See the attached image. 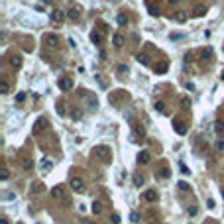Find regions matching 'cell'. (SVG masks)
Returning a JSON list of instances; mask_svg holds the SVG:
<instances>
[{"mask_svg": "<svg viewBox=\"0 0 224 224\" xmlns=\"http://www.w3.org/2000/svg\"><path fill=\"white\" fill-rule=\"evenodd\" d=\"M93 157H97V159H100V161H110V157H112V151H110V147L108 146H104V143H100V146H94L93 147Z\"/></svg>", "mask_w": 224, "mask_h": 224, "instance_id": "cell-1", "label": "cell"}, {"mask_svg": "<svg viewBox=\"0 0 224 224\" xmlns=\"http://www.w3.org/2000/svg\"><path fill=\"white\" fill-rule=\"evenodd\" d=\"M44 44L49 47V49H57L61 41H59V37H57L55 34H45V35H44Z\"/></svg>", "mask_w": 224, "mask_h": 224, "instance_id": "cell-2", "label": "cell"}, {"mask_svg": "<svg viewBox=\"0 0 224 224\" xmlns=\"http://www.w3.org/2000/svg\"><path fill=\"white\" fill-rule=\"evenodd\" d=\"M69 187H71L73 191H77V193H83V191H85V181L75 175V177L69 179Z\"/></svg>", "mask_w": 224, "mask_h": 224, "instance_id": "cell-3", "label": "cell"}, {"mask_svg": "<svg viewBox=\"0 0 224 224\" xmlns=\"http://www.w3.org/2000/svg\"><path fill=\"white\" fill-rule=\"evenodd\" d=\"M51 195L55 197V199H59V201H67L69 199V195H67V191H65V187H63V185L53 187V189H51Z\"/></svg>", "mask_w": 224, "mask_h": 224, "instance_id": "cell-4", "label": "cell"}, {"mask_svg": "<svg viewBox=\"0 0 224 224\" xmlns=\"http://www.w3.org/2000/svg\"><path fill=\"white\" fill-rule=\"evenodd\" d=\"M173 128H175V132H177L179 136H185L187 134V124L181 118H177V116L173 118Z\"/></svg>", "mask_w": 224, "mask_h": 224, "instance_id": "cell-5", "label": "cell"}, {"mask_svg": "<svg viewBox=\"0 0 224 224\" xmlns=\"http://www.w3.org/2000/svg\"><path fill=\"white\" fill-rule=\"evenodd\" d=\"M205 14H206L205 4H193V8H191V16H193V18H202Z\"/></svg>", "mask_w": 224, "mask_h": 224, "instance_id": "cell-6", "label": "cell"}, {"mask_svg": "<svg viewBox=\"0 0 224 224\" xmlns=\"http://www.w3.org/2000/svg\"><path fill=\"white\" fill-rule=\"evenodd\" d=\"M112 45H114L116 49L124 47V45H126V37H124V34H114V35H112Z\"/></svg>", "mask_w": 224, "mask_h": 224, "instance_id": "cell-7", "label": "cell"}, {"mask_svg": "<svg viewBox=\"0 0 224 224\" xmlns=\"http://www.w3.org/2000/svg\"><path fill=\"white\" fill-rule=\"evenodd\" d=\"M8 63H10V65H12L14 69H20V67L24 65L22 57H20V55H16V53H12V55H8Z\"/></svg>", "mask_w": 224, "mask_h": 224, "instance_id": "cell-8", "label": "cell"}, {"mask_svg": "<svg viewBox=\"0 0 224 224\" xmlns=\"http://www.w3.org/2000/svg\"><path fill=\"white\" fill-rule=\"evenodd\" d=\"M45 126H47V118H44V116H41V118H37L35 124H34V134H41Z\"/></svg>", "mask_w": 224, "mask_h": 224, "instance_id": "cell-9", "label": "cell"}, {"mask_svg": "<svg viewBox=\"0 0 224 224\" xmlns=\"http://www.w3.org/2000/svg\"><path fill=\"white\" fill-rule=\"evenodd\" d=\"M59 89L63 90V93H69V90L73 89V81L69 77H63V79H59Z\"/></svg>", "mask_w": 224, "mask_h": 224, "instance_id": "cell-10", "label": "cell"}, {"mask_svg": "<svg viewBox=\"0 0 224 224\" xmlns=\"http://www.w3.org/2000/svg\"><path fill=\"white\" fill-rule=\"evenodd\" d=\"M30 189H31V193H34V195H41L45 191V185L41 183V181H31V187H30Z\"/></svg>", "mask_w": 224, "mask_h": 224, "instance_id": "cell-11", "label": "cell"}, {"mask_svg": "<svg viewBox=\"0 0 224 224\" xmlns=\"http://www.w3.org/2000/svg\"><path fill=\"white\" fill-rule=\"evenodd\" d=\"M156 175H159L161 179H169V177H171V169H169L167 165H161V167L156 171Z\"/></svg>", "mask_w": 224, "mask_h": 224, "instance_id": "cell-12", "label": "cell"}, {"mask_svg": "<svg viewBox=\"0 0 224 224\" xmlns=\"http://www.w3.org/2000/svg\"><path fill=\"white\" fill-rule=\"evenodd\" d=\"M173 18H175V22H179V24H185V22H187V18H189V14H187L185 10H177V12L173 14Z\"/></svg>", "mask_w": 224, "mask_h": 224, "instance_id": "cell-13", "label": "cell"}, {"mask_svg": "<svg viewBox=\"0 0 224 224\" xmlns=\"http://www.w3.org/2000/svg\"><path fill=\"white\" fill-rule=\"evenodd\" d=\"M143 199H146L147 202H156L157 201V191H153V189H149L143 193Z\"/></svg>", "mask_w": 224, "mask_h": 224, "instance_id": "cell-14", "label": "cell"}, {"mask_svg": "<svg viewBox=\"0 0 224 224\" xmlns=\"http://www.w3.org/2000/svg\"><path fill=\"white\" fill-rule=\"evenodd\" d=\"M90 41H93L94 45H102V41H104V39H102V35H100L97 30H93V34H90Z\"/></svg>", "mask_w": 224, "mask_h": 224, "instance_id": "cell-15", "label": "cell"}, {"mask_svg": "<svg viewBox=\"0 0 224 224\" xmlns=\"http://www.w3.org/2000/svg\"><path fill=\"white\" fill-rule=\"evenodd\" d=\"M212 55H214V51H212V47H205V49H201V59H212Z\"/></svg>", "mask_w": 224, "mask_h": 224, "instance_id": "cell-16", "label": "cell"}, {"mask_svg": "<svg viewBox=\"0 0 224 224\" xmlns=\"http://www.w3.org/2000/svg\"><path fill=\"white\" fill-rule=\"evenodd\" d=\"M79 16H81V10L79 8H69L67 10V18L69 20H79Z\"/></svg>", "mask_w": 224, "mask_h": 224, "instance_id": "cell-17", "label": "cell"}, {"mask_svg": "<svg viewBox=\"0 0 224 224\" xmlns=\"http://www.w3.org/2000/svg\"><path fill=\"white\" fill-rule=\"evenodd\" d=\"M149 159H151L149 151H140L138 153V163H149Z\"/></svg>", "mask_w": 224, "mask_h": 224, "instance_id": "cell-18", "label": "cell"}, {"mask_svg": "<svg viewBox=\"0 0 224 224\" xmlns=\"http://www.w3.org/2000/svg\"><path fill=\"white\" fill-rule=\"evenodd\" d=\"M65 16L67 14H63V10H53V12H51V20H53V22H61Z\"/></svg>", "mask_w": 224, "mask_h": 224, "instance_id": "cell-19", "label": "cell"}, {"mask_svg": "<svg viewBox=\"0 0 224 224\" xmlns=\"http://www.w3.org/2000/svg\"><path fill=\"white\" fill-rule=\"evenodd\" d=\"M153 73H157V75L167 73V63H159V67L156 65V67H153Z\"/></svg>", "mask_w": 224, "mask_h": 224, "instance_id": "cell-20", "label": "cell"}, {"mask_svg": "<svg viewBox=\"0 0 224 224\" xmlns=\"http://www.w3.org/2000/svg\"><path fill=\"white\" fill-rule=\"evenodd\" d=\"M20 165H22L26 171H30V169H31V159L30 157H22V159H20Z\"/></svg>", "mask_w": 224, "mask_h": 224, "instance_id": "cell-21", "label": "cell"}, {"mask_svg": "<svg viewBox=\"0 0 224 224\" xmlns=\"http://www.w3.org/2000/svg\"><path fill=\"white\" fill-rule=\"evenodd\" d=\"M214 132H216L218 136H222V134H224V122H222V120L214 122Z\"/></svg>", "mask_w": 224, "mask_h": 224, "instance_id": "cell-22", "label": "cell"}, {"mask_svg": "<svg viewBox=\"0 0 224 224\" xmlns=\"http://www.w3.org/2000/svg\"><path fill=\"white\" fill-rule=\"evenodd\" d=\"M181 108H183V110H189L191 108V98L189 97H181Z\"/></svg>", "mask_w": 224, "mask_h": 224, "instance_id": "cell-23", "label": "cell"}, {"mask_svg": "<svg viewBox=\"0 0 224 224\" xmlns=\"http://www.w3.org/2000/svg\"><path fill=\"white\" fill-rule=\"evenodd\" d=\"M138 61L143 63V65H149V55L147 53H138Z\"/></svg>", "mask_w": 224, "mask_h": 224, "instance_id": "cell-24", "label": "cell"}, {"mask_svg": "<svg viewBox=\"0 0 224 224\" xmlns=\"http://www.w3.org/2000/svg\"><path fill=\"white\" fill-rule=\"evenodd\" d=\"M8 90H10V83L8 81H0V93L8 94Z\"/></svg>", "mask_w": 224, "mask_h": 224, "instance_id": "cell-25", "label": "cell"}, {"mask_svg": "<svg viewBox=\"0 0 224 224\" xmlns=\"http://www.w3.org/2000/svg\"><path fill=\"white\" fill-rule=\"evenodd\" d=\"M93 212H94V214H100V212H102V202L94 201L93 202Z\"/></svg>", "mask_w": 224, "mask_h": 224, "instance_id": "cell-26", "label": "cell"}, {"mask_svg": "<svg viewBox=\"0 0 224 224\" xmlns=\"http://www.w3.org/2000/svg\"><path fill=\"white\" fill-rule=\"evenodd\" d=\"M195 59H197V53H195V51H189V53H185V61H187V63H193Z\"/></svg>", "mask_w": 224, "mask_h": 224, "instance_id": "cell-27", "label": "cell"}, {"mask_svg": "<svg viewBox=\"0 0 224 224\" xmlns=\"http://www.w3.org/2000/svg\"><path fill=\"white\" fill-rule=\"evenodd\" d=\"M134 132H136L138 136H146V130H143L142 124H134Z\"/></svg>", "mask_w": 224, "mask_h": 224, "instance_id": "cell-28", "label": "cell"}, {"mask_svg": "<svg viewBox=\"0 0 224 224\" xmlns=\"http://www.w3.org/2000/svg\"><path fill=\"white\" fill-rule=\"evenodd\" d=\"M116 22H118V26H126V24H128V18H126V14H118V18H116Z\"/></svg>", "mask_w": 224, "mask_h": 224, "instance_id": "cell-29", "label": "cell"}, {"mask_svg": "<svg viewBox=\"0 0 224 224\" xmlns=\"http://www.w3.org/2000/svg\"><path fill=\"white\" fill-rule=\"evenodd\" d=\"M153 108H156L157 112H163V110H165V102H163V100H156V104H153Z\"/></svg>", "mask_w": 224, "mask_h": 224, "instance_id": "cell-30", "label": "cell"}, {"mask_svg": "<svg viewBox=\"0 0 224 224\" xmlns=\"http://www.w3.org/2000/svg\"><path fill=\"white\" fill-rule=\"evenodd\" d=\"M143 183H146V179H143L142 175H134V185H136V187H142Z\"/></svg>", "mask_w": 224, "mask_h": 224, "instance_id": "cell-31", "label": "cell"}, {"mask_svg": "<svg viewBox=\"0 0 224 224\" xmlns=\"http://www.w3.org/2000/svg\"><path fill=\"white\" fill-rule=\"evenodd\" d=\"M39 167H41V171H49V169H51V161H45V159H44Z\"/></svg>", "mask_w": 224, "mask_h": 224, "instance_id": "cell-32", "label": "cell"}, {"mask_svg": "<svg viewBox=\"0 0 224 224\" xmlns=\"http://www.w3.org/2000/svg\"><path fill=\"white\" fill-rule=\"evenodd\" d=\"M110 220H112V224H120V214H118V212H112Z\"/></svg>", "mask_w": 224, "mask_h": 224, "instance_id": "cell-33", "label": "cell"}, {"mask_svg": "<svg viewBox=\"0 0 224 224\" xmlns=\"http://www.w3.org/2000/svg\"><path fill=\"white\" fill-rule=\"evenodd\" d=\"M71 112H73V114H71V118H73V120H81V110L75 108V110H71Z\"/></svg>", "mask_w": 224, "mask_h": 224, "instance_id": "cell-34", "label": "cell"}, {"mask_svg": "<svg viewBox=\"0 0 224 224\" xmlns=\"http://www.w3.org/2000/svg\"><path fill=\"white\" fill-rule=\"evenodd\" d=\"M10 177V171H8V169H2V171H0V179H2V181H6Z\"/></svg>", "mask_w": 224, "mask_h": 224, "instance_id": "cell-35", "label": "cell"}, {"mask_svg": "<svg viewBox=\"0 0 224 224\" xmlns=\"http://www.w3.org/2000/svg\"><path fill=\"white\" fill-rule=\"evenodd\" d=\"M130 220L134 222V224H138V222H140V214H138V212H132V214H130Z\"/></svg>", "mask_w": 224, "mask_h": 224, "instance_id": "cell-36", "label": "cell"}, {"mask_svg": "<svg viewBox=\"0 0 224 224\" xmlns=\"http://www.w3.org/2000/svg\"><path fill=\"white\" fill-rule=\"evenodd\" d=\"M26 100V93H18L16 94V102H24Z\"/></svg>", "mask_w": 224, "mask_h": 224, "instance_id": "cell-37", "label": "cell"}, {"mask_svg": "<svg viewBox=\"0 0 224 224\" xmlns=\"http://www.w3.org/2000/svg\"><path fill=\"white\" fill-rule=\"evenodd\" d=\"M177 187H179V189H183V191H191V189H189V185H187L185 181H179V183H177Z\"/></svg>", "mask_w": 224, "mask_h": 224, "instance_id": "cell-38", "label": "cell"}, {"mask_svg": "<svg viewBox=\"0 0 224 224\" xmlns=\"http://www.w3.org/2000/svg\"><path fill=\"white\" fill-rule=\"evenodd\" d=\"M181 37H183V35H181L179 31H175V34H171V35H169V39L173 41V39H181Z\"/></svg>", "mask_w": 224, "mask_h": 224, "instance_id": "cell-39", "label": "cell"}, {"mask_svg": "<svg viewBox=\"0 0 224 224\" xmlns=\"http://www.w3.org/2000/svg\"><path fill=\"white\" fill-rule=\"evenodd\" d=\"M118 73H120V75L128 73V67H126V65H118Z\"/></svg>", "mask_w": 224, "mask_h": 224, "instance_id": "cell-40", "label": "cell"}, {"mask_svg": "<svg viewBox=\"0 0 224 224\" xmlns=\"http://www.w3.org/2000/svg\"><path fill=\"white\" fill-rule=\"evenodd\" d=\"M216 149H218V151H224V142H222V140L216 142Z\"/></svg>", "mask_w": 224, "mask_h": 224, "instance_id": "cell-41", "label": "cell"}, {"mask_svg": "<svg viewBox=\"0 0 224 224\" xmlns=\"http://www.w3.org/2000/svg\"><path fill=\"white\" fill-rule=\"evenodd\" d=\"M206 209H214V201H212V199L206 201Z\"/></svg>", "mask_w": 224, "mask_h": 224, "instance_id": "cell-42", "label": "cell"}, {"mask_svg": "<svg viewBox=\"0 0 224 224\" xmlns=\"http://www.w3.org/2000/svg\"><path fill=\"white\" fill-rule=\"evenodd\" d=\"M205 224H220V222H216L214 218H206V220H205Z\"/></svg>", "mask_w": 224, "mask_h": 224, "instance_id": "cell-43", "label": "cell"}, {"mask_svg": "<svg viewBox=\"0 0 224 224\" xmlns=\"http://www.w3.org/2000/svg\"><path fill=\"white\" fill-rule=\"evenodd\" d=\"M0 224H8V218H0Z\"/></svg>", "mask_w": 224, "mask_h": 224, "instance_id": "cell-44", "label": "cell"}, {"mask_svg": "<svg viewBox=\"0 0 224 224\" xmlns=\"http://www.w3.org/2000/svg\"><path fill=\"white\" fill-rule=\"evenodd\" d=\"M83 224H97V222H90V220H83Z\"/></svg>", "mask_w": 224, "mask_h": 224, "instance_id": "cell-45", "label": "cell"}, {"mask_svg": "<svg viewBox=\"0 0 224 224\" xmlns=\"http://www.w3.org/2000/svg\"><path fill=\"white\" fill-rule=\"evenodd\" d=\"M169 2H171V4H177V2H179V0H169Z\"/></svg>", "mask_w": 224, "mask_h": 224, "instance_id": "cell-46", "label": "cell"}, {"mask_svg": "<svg viewBox=\"0 0 224 224\" xmlns=\"http://www.w3.org/2000/svg\"><path fill=\"white\" fill-rule=\"evenodd\" d=\"M44 2H45V4H51V0H44Z\"/></svg>", "mask_w": 224, "mask_h": 224, "instance_id": "cell-47", "label": "cell"}, {"mask_svg": "<svg viewBox=\"0 0 224 224\" xmlns=\"http://www.w3.org/2000/svg\"><path fill=\"white\" fill-rule=\"evenodd\" d=\"M222 197H224V191H222Z\"/></svg>", "mask_w": 224, "mask_h": 224, "instance_id": "cell-48", "label": "cell"}]
</instances>
